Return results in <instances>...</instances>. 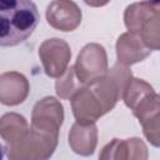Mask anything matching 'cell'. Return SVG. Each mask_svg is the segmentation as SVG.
Returning <instances> with one entry per match:
<instances>
[{
  "label": "cell",
  "instance_id": "9",
  "mask_svg": "<svg viewBox=\"0 0 160 160\" xmlns=\"http://www.w3.org/2000/svg\"><path fill=\"white\" fill-rule=\"evenodd\" d=\"M64 120V108L59 100L52 96H46L38 101L32 109L31 122L54 129H60Z\"/></svg>",
  "mask_w": 160,
  "mask_h": 160
},
{
  "label": "cell",
  "instance_id": "3",
  "mask_svg": "<svg viewBox=\"0 0 160 160\" xmlns=\"http://www.w3.org/2000/svg\"><path fill=\"white\" fill-rule=\"evenodd\" d=\"M59 130L39 124H31L26 134L6 145L9 160H49L58 146Z\"/></svg>",
  "mask_w": 160,
  "mask_h": 160
},
{
  "label": "cell",
  "instance_id": "4",
  "mask_svg": "<svg viewBox=\"0 0 160 160\" xmlns=\"http://www.w3.org/2000/svg\"><path fill=\"white\" fill-rule=\"evenodd\" d=\"M74 70L82 86L104 76L108 71V55L104 46L95 42L85 45L78 55Z\"/></svg>",
  "mask_w": 160,
  "mask_h": 160
},
{
  "label": "cell",
  "instance_id": "17",
  "mask_svg": "<svg viewBox=\"0 0 160 160\" xmlns=\"http://www.w3.org/2000/svg\"><path fill=\"white\" fill-rule=\"evenodd\" d=\"M2 156H4V154H2V148H1V145H0V160H2Z\"/></svg>",
  "mask_w": 160,
  "mask_h": 160
},
{
  "label": "cell",
  "instance_id": "6",
  "mask_svg": "<svg viewBox=\"0 0 160 160\" xmlns=\"http://www.w3.org/2000/svg\"><path fill=\"white\" fill-rule=\"evenodd\" d=\"M46 20L54 29L72 31L81 22V10L74 1H51L46 6Z\"/></svg>",
  "mask_w": 160,
  "mask_h": 160
},
{
  "label": "cell",
  "instance_id": "14",
  "mask_svg": "<svg viewBox=\"0 0 160 160\" xmlns=\"http://www.w3.org/2000/svg\"><path fill=\"white\" fill-rule=\"evenodd\" d=\"M160 15H156L151 18L138 32V35L141 38L144 44L152 51L158 50L160 46V24H159Z\"/></svg>",
  "mask_w": 160,
  "mask_h": 160
},
{
  "label": "cell",
  "instance_id": "10",
  "mask_svg": "<svg viewBox=\"0 0 160 160\" xmlns=\"http://www.w3.org/2000/svg\"><path fill=\"white\" fill-rule=\"evenodd\" d=\"M98 144V128L95 124L82 125L75 122L69 132V145L81 156L92 155Z\"/></svg>",
  "mask_w": 160,
  "mask_h": 160
},
{
  "label": "cell",
  "instance_id": "7",
  "mask_svg": "<svg viewBox=\"0 0 160 160\" xmlns=\"http://www.w3.org/2000/svg\"><path fill=\"white\" fill-rule=\"evenodd\" d=\"M151 54V50L144 44L141 38L134 32H124L116 41L118 62L125 66L142 61Z\"/></svg>",
  "mask_w": 160,
  "mask_h": 160
},
{
  "label": "cell",
  "instance_id": "16",
  "mask_svg": "<svg viewBox=\"0 0 160 160\" xmlns=\"http://www.w3.org/2000/svg\"><path fill=\"white\" fill-rule=\"evenodd\" d=\"M129 148V159L128 160H148V148L144 141L139 138L126 139Z\"/></svg>",
  "mask_w": 160,
  "mask_h": 160
},
{
  "label": "cell",
  "instance_id": "1",
  "mask_svg": "<svg viewBox=\"0 0 160 160\" xmlns=\"http://www.w3.org/2000/svg\"><path fill=\"white\" fill-rule=\"evenodd\" d=\"M122 98L119 84L108 72L81 86L71 98L72 114L76 122L88 125L109 112Z\"/></svg>",
  "mask_w": 160,
  "mask_h": 160
},
{
  "label": "cell",
  "instance_id": "5",
  "mask_svg": "<svg viewBox=\"0 0 160 160\" xmlns=\"http://www.w3.org/2000/svg\"><path fill=\"white\" fill-rule=\"evenodd\" d=\"M39 56L44 71L49 78L59 79L68 69L71 50L66 41L58 38L45 40L39 48Z\"/></svg>",
  "mask_w": 160,
  "mask_h": 160
},
{
  "label": "cell",
  "instance_id": "12",
  "mask_svg": "<svg viewBox=\"0 0 160 160\" xmlns=\"http://www.w3.org/2000/svg\"><path fill=\"white\" fill-rule=\"evenodd\" d=\"M29 129L30 126L25 118L16 112H8L0 118V136L5 140L6 145L21 139Z\"/></svg>",
  "mask_w": 160,
  "mask_h": 160
},
{
  "label": "cell",
  "instance_id": "11",
  "mask_svg": "<svg viewBox=\"0 0 160 160\" xmlns=\"http://www.w3.org/2000/svg\"><path fill=\"white\" fill-rule=\"evenodd\" d=\"M160 15V2H134L125 9L124 21L129 32L138 34L140 29L154 16Z\"/></svg>",
  "mask_w": 160,
  "mask_h": 160
},
{
  "label": "cell",
  "instance_id": "13",
  "mask_svg": "<svg viewBox=\"0 0 160 160\" xmlns=\"http://www.w3.org/2000/svg\"><path fill=\"white\" fill-rule=\"evenodd\" d=\"M81 86L82 85L76 79L74 66H70L69 69H66V71L55 82L56 94L61 99H70Z\"/></svg>",
  "mask_w": 160,
  "mask_h": 160
},
{
  "label": "cell",
  "instance_id": "8",
  "mask_svg": "<svg viewBox=\"0 0 160 160\" xmlns=\"http://www.w3.org/2000/svg\"><path fill=\"white\" fill-rule=\"evenodd\" d=\"M30 90L28 79L16 71L4 72L0 76V102L14 106L21 104Z\"/></svg>",
  "mask_w": 160,
  "mask_h": 160
},
{
  "label": "cell",
  "instance_id": "2",
  "mask_svg": "<svg viewBox=\"0 0 160 160\" xmlns=\"http://www.w3.org/2000/svg\"><path fill=\"white\" fill-rule=\"evenodd\" d=\"M40 14L29 0H0V46L24 42L36 29Z\"/></svg>",
  "mask_w": 160,
  "mask_h": 160
},
{
  "label": "cell",
  "instance_id": "15",
  "mask_svg": "<svg viewBox=\"0 0 160 160\" xmlns=\"http://www.w3.org/2000/svg\"><path fill=\"white\" fill-rule=\"evenodd\" d=\"M129 159V148L126 139H112L106 144L100 155L99 160H128Z\"/></svg>",
  "mask_w": 160,
  "mask_h": 160
}]
</instances>
